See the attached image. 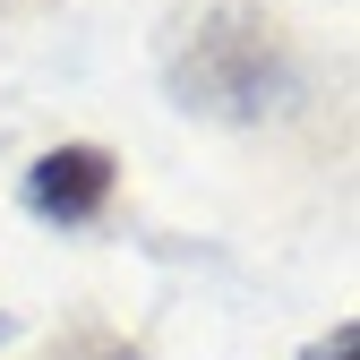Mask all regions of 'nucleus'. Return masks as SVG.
I'll use <instances>...</instances> for the list:
<instances>
[{
	"instance_id": "nucleus-5",
	"label": "nucleus",
	"mask_w": 360,
	"mask_h": 360,
	"mask_svg": "<svg viewBox=\"0 0 360 360\" xmlns=\"http://www.w3.org/2000/svg\"><path fill=\"white\" fill-rule=\"evenodd\" d=\"M0 335H9V318H0Z\"/></svg>"
},
{
	"instance_id": "nucleus-4",
	"label": "nucleus",
	"mask_w": 360,
	"mask_h": 360,
	"mask_svg": "<svg viewBox=\"0 0 360 360\" xmlns=\"http://www.w3.org/2000/svg\"><path fill=\"white\" fill-rule=\"evenodd\" d=\"M318 360H352V326H343V335H335V343H326Z\"/></svg>"
},
{
	"instance_id": "nucleus-1",
	"label": "nucleus",
	"mask_w": 360,
	"mask_h": 360,
	"mask_svg": "<svg viewBox=\"0 0 360 360\" xmlns=\"http://www.w3.org/2000/svg\"><path fill=\"white\" fill-rule=\"evenodd\" d=\"M292 86V34L275 9H214L189 52L172 60V95L189 112H214V120H257L266 103H275Z\"/></svg>"
},
{
	"instance_id": "nucleus-2",
	"label": "nucleus",
	"mask_w": 360,
	"mask_h": 360,
	"mask_svg": "<svg viewBox=\"0 0 360 360\" xmlns=\"http://www.w3.org/2000/svg\"><path fill=\"white\" fill-rule=\"evenodd\" d=\"M112 155L103 146H52L34 172H26V198H34V214H52V223H86L103 198H112Z\"/></svg>"
},
{
	"instance_id": "nucleus-3",
	"label": "nucleus",
	"mask_w": 360,
	"mask_h": 360,
	"mask_svg": "<svg viewBox=\"0 0 360 360\" xmlns=\"http://www.w3.org/2000/svg\"><path fill=\"white\" fill-rule=\"evenodd\" d=\"M86 360H138V352H129V343H95V352H86Z\"/></svg>"
}]
</instances>
